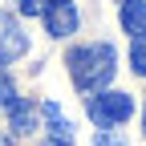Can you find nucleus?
<instances>
[{"label": "nucleus", "mask_w": 146, "mask_h": 146, "mask_svg": "<svg viewBox=\"0 0 146 146\" xmlns=\"http://www.w3.org/2000/svg\"><path fill=\"white\" fill-rule=\"evenodd\" d=\"M69 77L73 85L81 89V94H98V89H106L110 81H114V73H118V53L110 41H94V45H81V49H73L69 57Z\"/></svg>", "instance_id": "obj_1"}, {"label": "nucleus", "mask_w": 146, "mask_h": 146, "mask_svg": "<svg viewBox=\"0 0 146 146\" xmlns=\"http://www.w3.org/2000/svg\"><path fill=\"white\" fill-rule=\"evenodd\" d=\"M85 114L94 118V126L98 130H114V126H122V122H130V114H134V98L130 94H98L94 98H85Z\"/></svg>", "instance_id": "obj_2"}, {"label": "nucleus", "mask_w": 146, "mask_h": 146, "mask_svg": "<svg viewBox=\"0 0 146 146\" xmlns=\"http://www.w3.org/2000/svg\"><path fill=\"white\" fill-rule=\"evenodd\" d=\"M41 16H45V33L57 41L77 33V4L73 0H41Z\"/></svg>", "instance_id": "obj_3"}, {"label": "nucleus", "mask_w": 146, "mask_h": 146, "mask_svg": "<svg viewBox=\"0 0 146 146\" xmlns=\"http://www.w3.org/2000/svg\"><path fill=\"white\" fill-rule=\"evenodd\" d=\"M29 53V33L21 29V21L8 12H0V69L12 65L16 57H25Z\"/></svg>", "instance_id": "obj_4"}, {"label": "nucleus", "mask_w": 146, "mask_h": 146, "mask_svg": "<svg viewBox=\"0 0 146 146\" xmlns=\"http://www.w3.org/2000/svg\"><path fill=\"white\" fill-rule=\"evenodd\" d=\"M122 29L130 36H146V0H122Z\"/></svg>", "instance_id": "obj_5"}, {"label": "nucleus", "mask_w": 146, "mask_h": 146, "mask_svg": "<svg viewBox=\"0 0 146 146\" xmlns=\"http://www.w3.org/2000/svg\"><path fill=\"white\" fill-rule=\"evenodd\" d=\"M8 126H12V134H33L36 130V110H33V102H16L12 110H8Z\"/></svg>", "instance_id": "obj_6"}, {"label": "nucleus", "mask_w": 146, "mask_h": 146, "mask_svg": "<svg viewBox=\"0 0 146 146\" xmlns=\"http://www.w3.org/2000/svg\"><path fill=\"white\" fill-rule=\"evenodd\" d=\"M45 122H49V130H53V138H69L73 134V126H69V118L61 114L53 102H45Z\"/></svg>", "instance_id": "obj_7"}, {"label": "nucleus", "mask_w": 146, "mask_h": 146, "mask_svg": "<svg viewBox=\"0 0 146 146\" xmlns=\"http://www.w3.org/2000/svg\"><path fill=\"white\" fill-rule=\"evenodd\" d=\"M130 65L138 77H146V36H134V45H130Z\"/></svg>", "instance_id": "obj_8"}, {"label": "nucleus", "mask_w": 146, "mask_h": 146, "mask_svg": "<svg viewBox=\"0 0 146 146\" xmlns=\"http://www.w3.org/2000/svg\"><path fill=\"white\" fill-rule=\"evenodd\" d=\"M16 102H21V94H16V85H12L8 77H0V106H4V110H12Z\"/></svg>", "instance_id": "obj_9"}, {"label": "nucleus", "mask_w": 146, "mask_h": 146, "mask_svg": "<svg viewBox=\"0 0 146 146\" xmlns=\"http://www.w3.org/2000/svg\"><path fill=\"white\" fill-rule=\"evenodd\" d=\"M94 146H130V142H126V138H118L114 130H102V134L94 138Z\"/></svg>", "instance_id": "obj_10"}, {"label": "nucleus", "mask_w": 146, "mask_h": 146, "mask_svg": "<svg viewBox=\"0 0 146 146\" xmlns=\"http://www.w3.org/2000/svg\"><path fill=\"white\" fill-rule=\"evenodd\" d=\"M16 8L25 16H41V0H16Z\"/></svg>", "instance_id": "obj_11"}, {"label": "nucleus", "mask_w": 146, "mask_h": 146, "mask_svg": "<svg viewBox=\"0 0 146 146\" xmlns=\"http://www.w3.org/2000/svg\"><path fill=\"white\" fill-rule=\"evenodd\" d=\"M45 146H69V138H49Z\"/></svg>", "instance_id": "obj_12"}, {"label": "nucleus", "mask_w": 146, "mask_h": 146, "mask_svg": "<svg viewBox=\"0 0 146 146\" xmlns=\"http://www.w3.org/2000/svg\"><path fill=\"white\" fill-rule=\"evenodd\" d=\"M0 146H8V138H4V134H0Z\"/></svg>", "instance_id": "obj_13"}]
</instances>
